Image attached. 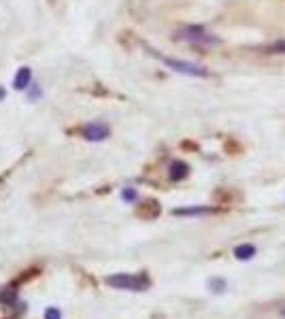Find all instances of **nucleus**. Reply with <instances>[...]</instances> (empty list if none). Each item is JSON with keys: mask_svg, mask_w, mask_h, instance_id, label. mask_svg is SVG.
<instances>
[{"mask_svg": "<svg viewBox=\"0 0 285 319\" xmlns=\"http://www.w3.org/2000/svg\"><path fill=\"white\" fill-rule=\"evenodd\" d=\"M266 53H285V38L283 41H277L266 49Z\"/></svg>", "mask_w": 285, "mask_h": 319, "instance_id": "obj_13", "label": "nucleus"}, {"mask_svg": "<svg viewBox=\"0 0 285 319\" xmlns=\"http://www.w3.org/2000/svg\"><path fill=\"white\" fill-rule=\"evenodd\" d=\"M177 41H185L192 45H215L219 43V38H215L213 34H209L202 26H183L175 32Z\"/></svg>", "mask_w": 285, "mask_h": 319, "instance_id": "obj_2", "label": "nucleus"}, {"mask_svg": "<svg viewBox=\"0 0 285 319\" xmlns=\"http://www.w3.org/2000/svg\"><path fill=\"white\" fill-rule=\"evenodd\" d=\"M253 253H256V247L253 245H239L234 249V255L239 260H249V258H253Z\"/></svg>", "mask_w": 285, "mask_h": 319, "instance_id": "obj_10", "label": "nucleus"}, {"mask_svg": "<svg viewBox=\"0 0 285 319\" xmlns=\"http://www.w3.org/2000/svg\"><path fill=\"white\" fill-rule=\"evenodd\" d=\"M151 53L153 55H157L166 66L168 68H172L175 73H181V75H187V77H209V70L204 68V66H198V64H194V62H185V60H175V58H164V55H160V53H155L153 49H151Z\"/></svg>", "mask_w": 285, "mask_h": 319, "instance_id": "obj_3", "label": "nucleus"}, {"mask_svg": "<svg viewBox=\"0 0 285 319\" xmlns=\"http://www.w3.org/2000/svg\"><path fill=\"white\" fill-rule=\"evenodd\" d=\"M107 285H111L113 290H128V292H145L151 287V279L147 277V273H137V275H130V273H115V275H109L107 279Z\"/></svg>", "mask_w": 285, "mask_h": 319, "instance_id": "obj_1", "label": "nucleus"}, {"mask_svg": "<svg viewBox=\"0 0 285 319\" xmlns=\"http://www.w3.org/2000/svg\"><path fill=\"white\" fill-rule=\"evenodd\" d=\"M122 198H124L126 202H134V200L139 198V194H137V189H134V187H126V189L122 191Z\"/></svg>", "mask_w": 285, "mask_h": 319, "instance_id": "obj_12", "label": "nucleus"}, {"mask_svg": "<svg viewBox=\"0 0 285 319\" xmlns=\"http://www.w3.org/2000/svg\"><path fill=\"white\" fill-rule=\"evenodd\" d=\"M45 319H62V311L58 307H47L45 309Z\"/></svg>", "mask_w": 285, "mask_h": 319, "instance_id": "obj_11", "label": "nucleus"}, {"mask_svg": "<svg viewBox=\"0 0 285 319\" xmlns=\"http://www.w3.org/2000/svg\"><path fill=\"white\" fill-rule=\"evenodd\" d=\"M162 211V206L157 200H145L142 204H139V209H137V215L142 219H155L157 215H160Z\"/></svg>", "mask_w": 285, "mask_h": 319, "instance_id": "obj_6", "label": "nucleus"}, {"mask_svg": "<svg viewBox=\"0 0 285 319\" xmlns=\"http://www.w3.org/2000/svg\"><path fill=\"white\" fill-rule=\"evenodd\" d=\"M43 270L41 268H28V270H23V273L15 279L13 285H21V283H28V281H32V279H36L38 275H41Z\"/></svg>", "mask_w": 285, "mask_h": 319, "instance_id": "obj_8", "label": "nucleus"}, {"mask_svg": "<svg viewBox=\"0 0 285 319\" xmlns=\"http://www.w3.org/2000/svg\"><path fill=\"white\" fill-rule=\"evenodd\" d=\"M209 285L213 287V292H224V287H226V281L224 279H211Z\"/></svg>", "mask_w": 285, "mask_h": 319, "instance_id": "obj_14", "label": "nucleus"}, {"mask_svg": "<svg viewBox=\"0 0 285 319\" xmlns=\"http://www.w3.org/2000/svg\"><path fill=\"white\" fill-rule=\"evenodd\" d=\"M79 134H81L85 141L100 143V141H107L111 137V128L105 122H90V124L79 128Z\"/></svg>", "mask_w": 285, "mask_h": 319, "instance_id": "obj_4", "label": "nucleus"}, {"mask_svg": "<svg viewBox=\"0 0 285 319\" xmlns=\"http://www.w3.org/2000/svg\"><path fill=\"white\" fill-rule=\"evenodd\" d=\"M175 215H209L213 213V209L209 206H189V209H175Z\"/></svg>", "mask_w": 285, "mask_h": 319, "instance_id": "obj_9", "label": "nucleus"}, {"mask_svg": "<svg viewBox=\"0 0 285 319\" xmlns=\"http://www.w3.org/2000/svg\"><path fill=\"white\" fill-rule=\"evenodd\" d=\"M28 90H30V98H38V96H43V90H41L38 85H34V83L30 85Z\"/></svg>", "mask_w": 285, "mask_h": 319, "instance_id": "obj_15", "label": "nucleus"}, {"mask_svg": "<svg viewBox=\"0 0 285 319\" xmlns=\"http://www.w3.org/2000/svg\"><path fill=\"white\" fill-rule=\"evenodd\" d=\"M6 98V90H4V87L2 85H0V102H2Z\"/></svg>", "mask_w": 285, "mask_h": 319, "instance_id": "obj_16", "label": "nucleus"}, {"mask_svg": "<svg viewBox=\"0 0 285 319\" xmlns=\"http://www.w3.org/2000/svg\"><path fill=\"white\" fill-rule=\"evenodd\" d=\"M189 174V166L185 162H181V160H177V162H172L168 166V179L170 181H181V179H185Z\"/></svg>", "mask_w": 285, "mask_h": 319, "instance_id": "obj_7", "label": "nucleus"}, {"mask_svg": "<svg viewBox=\"0 0 285 319\" xmlns=\"http://www.w3.org/2000/svg\"><path fill=\"white\" fill-rule=\"evenodd\" d=\"M281 315H283V317H285V309H283V311H281Z\"/></svg>", "mask_w": 285, "mask_h": 319, "instance_id": "obj_17", "label": "nucleus"}, {"mask_svg": "<svg viewBox=\"0 0 285 319\" xmlns=\"http://www.w3.org/2000/svg\"><path fill=\"white\" fill-rule=\"evenodd\" d=\"M30 85H32V68L21 66L13 77V87L17 92H21V90H28Z\"/></svg>", "mask_w": 285, "mask_h": 319, "instance_id": "obj_5", "label": "nucleus"}]
</instances>
